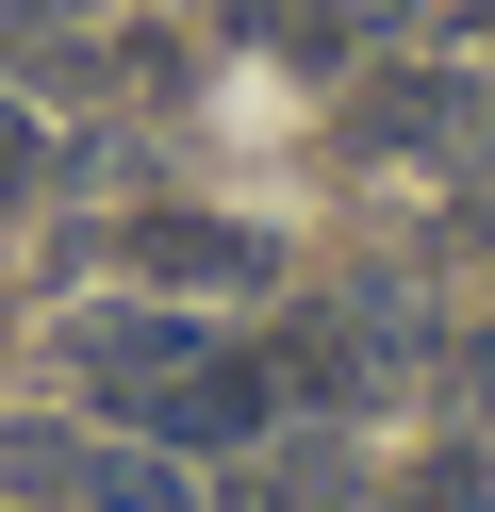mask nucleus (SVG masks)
Returning a JSON list of instances; mask_svg holds the SVG:
<instances>
[{
	"label": "nucleus",
	"mask_w": 495,
	"mask_h": 512,
	"mask_svg": "<svg viewBox=\"0 0 495 512\" xmlns=\"http://www.w3.org/2000/svg\"><path fill=\"white\" fill-rule=\"evenodd\" d=\"M0 463H17L33 496H83V512H198L182 463H116V446H83V430H17Z\"/></svg>",
	"instance_id": "2"
},
{
	"label": "nucleus",
	"mask_w": 495,
	"mask_h": 512,
	"mask_svg": "<svg viewBox=\"0 0 495 512\" xmlns=\"http://www.w3.org/2000/svg\"><path fill=\"white\" fill-rule=\"evenodd\" d=\"M264 413H281V364H248V347H198V380L165 397L149 446H264Z\"/></svg>",
	"instance_id": "3"
},
{
	"label": "nucleus",
	"mask_w": 495,
	"mask_h": 512,
	"mask_svg": "<svg viewBox=\"0 0 495 512\" xmlns=\"http://www.w3.org/2000/svg\"><path fill=\"white\" fill-rule=\"evenodd\" d=\"M380 380V347L347 331V314H314V331H281V397H363Z\"/></svg>",
	"instance_id": "5"
},
{
	"label": "nucleus",
	"mask_w": 495,
	"mask_h": 512,
	"mask_svg": "<svg viewBox=\"0 0 495 512\" xmlns=\"http://www.w3.org/2000/svg\"><path fill=\"white\" fill-rule=\"evenodd\" d=\"M380 512H495V479H479V463H462V446H446V463H413V479H396Z\"/></svg>",
	"instance_id": "6"
},
{
	"label": "nucleus",
	"mask_w": 495,
	"mask_h": 512,
	"mask_svg": "<svg viewBox=\"0 0 495 512\" xmlns=\"http://www.w3.org/2000/svg\"><path fill=\"white\" fill-rule=\"evenodd\" d=\"M132 265L182 281V298H248V281H264V232H231V215H132Z\"/></svg>",
	"instance_id": "4"
},
{
	"label": "nucleus",
	"mask_w": 495,
	"mask_h": 512,
	"mask_svg": "<svg viewBox=\"0 0 495 512\" xmlns=\"http://www.w3.org/2000/svg\"><path fill=\"white\" fill-rule=\"evenodd\" d=\"M479 50H495V0H479Z\"/></svg>",
	"instance_id": "8"
},
{
	"label": "nucleus",
	"mask_w": 495,
	"mask_h": 512,
	"mask_svg": "<svg viewBox=\"0 0 495 512\" xmlns=\"http://www.w3.org/2000/svg\"><path fill=\"white\" fill-rule=\"evenodd\" d=\"M198 314H149V298H116V314H83V331H66V380H83L99 413H132V430H165V397H182L198 380Z\"/></svg>",
	"instance_id": "1"
},
{
	"label": "nucleus",
	"mask_w": 495,
	"mask_h": 512,
	"mask_svg": "<svg viewBox=\"0 0 495 512\" xmlns=\"http://www.w3.org/2000/svg\"><path fill=\"white\" fill-rule=\"evenodd\" d=\"M33 17H66V0H33Z\"/></svg>",
	"instance_id": "9"
},
{
	"label": "nucleus",
	"mask_w": 495,
	"mask_h": 512,
	"mask_svg": "<svg viewBox=\"0 0 495 512\" xmlns=\"http://www.w3.org/2000/svg\"><path fill=\"white\" fill-rule=\"evenodd\" d=\"M50 182V133H33V100H0V199H33Z\"/></svg>",
	"instance_id": "7"
}]
</instances>
